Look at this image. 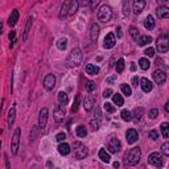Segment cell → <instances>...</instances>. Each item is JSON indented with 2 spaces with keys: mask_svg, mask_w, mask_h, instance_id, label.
<instances>
[{
  "mask_svg": "<svg viewBox=\"0 0 169 169\" xmlns=\"http://www.w3.org/2000/svg\"><path fill=\"white\" fill-rule=\"evenodd\" d=\"M82 58H83L82 50H81L79 48H74V49L69 53V56H67L66 64H67V66H70V67H78L82 64Z\"/></svg>",
  "mask_w": 169,
  "mask_h": 169,
  "instance_id": "1",
  "label": "cell"
},
{
  "mask_svg": "<svg viewBox=\"0 0 169 169\" xmlns=\"http://www.w3.org/2000/svg\"><path fill=\"white\" fill-rule=\"evenodd\" d=\"M78 7H79V3L77 0H67V1H65L62 7H61L60 17H66L67 15H74L78 11Z\"/></svg>",
  "mask_w": 169,
  "mask_h": 169,
  "instance_id": "2",
  "label": "cell"
},
{
  "mask_svg": "<svg viewBox=\"0 0 169 169\" xmlns=\"http://www.w3.org/2000/svg\"><path fill=\"white\" fill-rule=\"evenodd\" d=\"M140 157H142V151H140L139 147H135L132 148L131 151L128 152V155L126 156V162L128 165H137L140 161Z\"/></svg>",
  "mask_w": 169,
  "mask_h": 169,
  "instance_id": "3",
  "label": "cell"
},
{
  "mask_svg": "<svg viewBox=\"0 0 169 169\" xmlns=\"http://www.w3.org/2000/svg\"><path fill=\"white\" fill-rule=\"evenodd\" d=\"M98 20L102 21V22H108L111 20L112 17V9L111 7H108V5H103V7H100V9L98 11Z\"/></svg>",
  "mask_w": 169,
  "mask_h": 169,
  "instance_id": "4",
  "label": "cell"
},
{
  "mask_svg": "<svg viewBox=\"0 0 169 169\" xmlns=\"http://www.w3.org/2000/svg\"><path fill=\"white\" fill-rule=\"evenodd\" d=\"M148 164L153 165L156 168H161L164 165V157L159 152H153V153H151L148 156Z\"/></svg>",
  "mask_w": 169,
  "mask_h": 169,
  "instance_id": "5",
  "label": "cell"
},
{
  "mask_svg": "<svg viewBox=\"0 0 169 169\" xmlns=\"http://www.w3.org/2000/svg\"><path fill=\"white\" fill-rule=\"evenodd\" d=\"M157 50L160 53H167L169 49V40H168V35H161L157 38Z\"/></svg>",
  "mask_w": 169,
  "mask_h": 169,
  "instance_id": "6",
  "label": "cell"
},
{
  "mask_svg": "<svg viewBox=\"0 0 169 169\" xmlns=\"http://www.w3.org/2000/svg\"><path fill=\"white\" fill-rule=\"evenodd\" d=\"M20 134H21V129L20 128H16L15 132H13V136H12V142H11V148H12V155H17L19 152V144H20Z\"/></svg>",
  "mask_w": 169,
  "mask_h": 169,
  "instance_id": "7",
  "label": "cell"
},
{
  "mask_svg": "<svg viewBox=\"0 0 169 169\" xmlns=\"http://www.w3.org/2000/svg\"><path fill=\"white\" fill-rule=\"evenodd\" d=\"M74 155L78 160H82L87 156V148L84 147L81 142H75L74 143Z\"/></svg>",
  "mask_w": 169,
  "mask_h": 169,
  "instance_id": "8",
  "label": "cell"
},
{
  "mask_svg": "<svg viewBox=\"0 0 169 169\" xmlns=\"http://www.w3.org/2000/svg\"><path fill=\"white\" fill-rule=\"evenodd\" d=\"M53 115H54V120L57 123L64 122L65 119V115H66V111H65V106L62 105H58L54 107V111H53Z\"/></svg>",
  "mask_w": 169,
  "mask_h": 169,
  "instance_id": "9",
  "label": "cell"
},
{
  "mask_svg": "<svg viewBox=\"0 0 169 169\" xmlns=\"http://www.w3.org/2000/svg\"><path fill=\"white\" fill-rule=\"evenodd\" d=\"M107 148H108V151L111 152V153H118V152L120 151V148H122V144H120L119 139L112 137V139H110V142L107 143Z\"/></svg>",
  "mask_w": 169,
  "mask_h": 169,
  "instance_id": "10",
  "label": "cell"
},
{
  "mask_svg": "<svg viewBox=\"0 0 169 169\" xmlns=\"http://www.w3.org/2000/svg\"><path fill=\"white\" fill-rule=\"evenodd\" d=\"M152 75H153V79L157 84H162L165 81H167V74H165V72L164 70H161V69L155 70Z\"/></svg>",
  "mask_w": 169,
  "mask_h": 169,
  "instance_id": "11",
  "label": "cell"
},
{
  "mask_svg": "<svg viewBox=\"0 0 169 169\" xmlns=\"http://www.w3.org/2000/svg\"><path fill=\"white\" fill-rule=\"evenodd\" d=\"M46 120H48V108L44 107L40 111V114H38V128L41 131L46 127Z\"/></svg>",
  "mask_w": 169,
  "mask_h": 169,
  "instance_id": "12",
  "label": "cell"
},
{
  "mask_svg": "<svg viewBox=\"0 0 169 169\" xmlns=\"http://www.w3.org/2000/svg\"><path fill=\"white\" fill-rule=\"evenodd\" d=\"M56 86V77L53 74H48L45 75L44 78V87L45 90H48V91H50V90H53Z\"/></svg>",
  "mask_w": 169,
  "mask_h": 169,
  "instance_id": "13",
  "label": "cell"
},
{
  "mask_svg": "<svg viewBox=\"0 0 169 169\" xmlns=\"http://www.w3.org/2000/svg\"><path fill=\"white\" fill-rule=\"evenodd\" d=\"M126 139H127L128 144H134V143H136L137 139H139V134L136 132V129L129 128L128 131L126 132Z\"/></svg>",
  "mask_w": 169,
  "mask_h": 169,
  "instance_id": "14",
  "label": "cell"
},
{
  "mask_svg": "<svg viewBox=\"0 0 169 169\" xmlns=\"http://www.w3.org/2000/svg\"><path fill=\"white\" fill-rule=\"evenodd\" d=\"M115 42H116V38H115L114 33H108V35L105 37V42H103V48L105 49H111V48L115 46Z\"/></svg>",
  "mask_w": 169,
  "mask_h": 169,
  "instance_id": "15",
  "label": "cell"
},
{
  "mask_svg": "<svg viewBox=\"0 0 169 169\" xmlns=\"http://www.w3.org/2000/svg\"><path fill=\"white\" fill-rule=\"evenodd\" d=\"M98 37H99V25L97 22H92L90 27V40L92 42H97Z\"/></svg>",
  "mask_w": 169,
  "mask_h": 169,
  "instance_id": "16",
  "label": "cell"
},
{
  "mask_svg": "<svg viewBox=\"0 0 169 169\" xmlns=\"http://www.w3.org/2000/svg\"><path fill=\"white\" fill-rule=\"evenodd\" d=\"M94 106H95V97H92V95H89V97L84 98L83 107H84V110H86V111H91Z\"/></svg>",
  "mask_w": 169,
  "mask_h": 169,
  "instance_id": "17",
  "label": "cell"
},
{
  "mask_svg": "<svg viewBox=\"0 0 169 169\" xmlns=\"http://www.w3.org/2000/svg\"><path fill=\"white\" fill-rule=\"evenodd\" d=\"M140 86H142V90L144 92H149V91H152V89H153V84H152V82L148 79V78H142Z\"/></svg>",
  "mask_w": 169,
  "mask_h": 169,
  "instance_id": "18",
  "label": "cell"
},
{
  "mask_svg": "<svg viewBox=\"0 0 169 169\" xmlns=\"http://www.w3.org/2000/svg\"><path fill=\"white\" fill-rule=\"evenodd\" d=\"M132 7H134V12L136 13V15H139V13L144 9L145 1L144 0H135V1L132 3Z\"/></svg>",
  "mask_w": 169,
  "mask_h": 169,
  "instance_id": "19",
  "label": "cell"
},
{
  "mask_svg": "<svg viewBox=\"0 0 169 169\" xmlns=\"http://www.w3.org/2000/svg\"><path fill=\"white\" fill-rule=\"evenodd\" d=\"M156 13H157V16H159L160 19H168L169 17V8L161 5V7H159L156 9Z\"/></svg>",
  "mask_w": 169,
  "mask_h": 169,
  "instance_id": "20",
  "label": "cell"
},
{
  "mask_svg": "<svg viewBox=\"0 0 169 169\" xmlns=\"http://www.w3.org/2000/svg\"><path fill=\"white\" fill-rule=\"evenodd\" d=\"M16 105H13L12 107L9 108V111H8V127H12V124H13V122H15V116H16V107H15Z\"/></svg>",
  "mask_w": 169,
  "mask_h": 169,
  "instance_id": "21",
  "label": "cell"
},
{
  "mask_svg": "<svg viewBox=\"0 0 169 169\" xmlns=\"http://www.w3.org/2000/svg\"><path fill=\"white\" fill-rule=\"evenodd\" d=\"M19 11L17 9H13L12 13H11L9 19H8V24L11 25V27H15L16 24H17V20H19Z\"/></svg>",
  "mask_w": 169,
  "mask_h": 169,
  "instance_id": "22",
  "label": "cell"
},
{
  "mask_svg": "<svg viewBox=\"0 0 169 169\" xmlns=\"http://www.w3.org/2000/svg\"><path fill=\"white\" fill-rule=\"evenodd\" d=\"M84 70H86V73L89 75H97L98 73H99V67L92 65V64H87L86 67H84Z\"/></svg>",
  "mask_w": 169,
  "mask_h": 169,
  "instance_id": "23",
  "label": "cell"
},
{
  "mask_svg": "<svg viewBox=\"0 0 169 169\" xmlns=\"http://www.w3.org/2000/svg\"><path fill=\"white\" fill-rule=\"evenodd\" d=\"M144 27L147 28L148 30H152L155 28V19H153V16H151V15H148L147 17L144 19Z\"/></svg>",
  "mask_w": 169,
  "mask_h": 169,
  "instance_id": "24",
  "label": "cell"
},
{
  "mask_svg": "<svg viewBox=\"0 0 169 169\" xmlns=\"http://www.w3.org/2000/svg\"><path fill=\"white\" fill-rule=\"evenodd\" d=\"M32 22H33V19H32V17H28L27 24H25L24 35H22V40H24V41L28 38V35H29V30H30V28H32Z\"/></svg>",
  "mask_w": 169,
  "mask_h": 169,
  "instance_id": "25",
  "label": "cell"
},
{
  "mask_svg": "<svg viewBox=\"0 0 169 169\" xmlns=\"http://www.w3.org/2000/svg\"><path fill=\"white\" fill-rule=\"evenodd\" d=\"M58 152H60L62 156H66V155L70 153V145L66 144V143H61L60 145H58Z\"/></svg>",
  "mask_w": 169,
  "mask_h": 169,
  "instance_id": "26",
  "label": "cell"
},
{
  "mask_svg": "<svg viewBox=\"0 0 169 169\" xmlns=\"http://www.w3.org/2000/svg\"><path fill=\"white\" fill-rule=\"evenodd\" d=\"M143 114H144V108H143V107H136V108L134 110V114H132L135 122H139V120L142 119Z\"/></svg>",
  "mask_w": 169,
  "mask_h": 169,
  "instance_id": "27",
  "label": "cell"
},
{
  "mask_svg": "<svg viewBox=\"0 0 169 169\" xmlns=\"http://www.w3.org/2000/svg\"><path fill=\"white\" fill-rule=\"evenodd\" d=\"M98 156H99V159L102 160L103 162H110V159H111V157H110V155H108V152H106V149L105 148H102L99 151V153H98Z\"/></svg>",
  "mask_w": 169,
  "mask_h": 169,
  "instance_id": "28",
  "label": "cell"
},
{
  "mask_svg": "<svg viewBox=\"0 0 169 169\" xmlns=\"http://www.w3.org/2000/svg\"><path fill=\"white\" fill-rule=\"evenodd\" d=\"M75 134H77V136L78 137H86V135H87V129H86V127L84 126H78L77 128H75Z\"/></svg>",
  "mask_w": 169,
  "mask_h": 169,
  "instance_id": "29",
  "label": "cell"
},
{
  "mask_svg": "<svg viewBox=\"0 0 169 169\" xmlns=\"http://www.w3.org/2000/svg\"><path fill=\"white\" fill-rule=\"evenodd\" d=\"M151 42H152L151 36H142V37H139V40H137V44H139L140 46H145L147 44H151Z\"/></svg>",
  "mask_w": 169,
  "mask_h": 169,
  "instance_id": "30",
  "label": "cell"
},
{
  "mask_svg": "<svg viewBox=\"0 0 169 169\" xmlns=\"http://www.w3.org/2000/svg\"><path fill=\"white\" fill-rule=\"evenodd\" d=\"M139 66H140V69L142 70H148L149 69V66H151V62H149V60L148 58H140L139 60Z\"/></svg>",
  "mask_w": 169,
  "mask_h": 169,
  "instance_id": "31",
  "label": "cell"
},
{
  "mask_svg": "<svg viewBox=\"0 0 169 169\" xmlns=\"http://www.w3.org/2000/svg\"><path fill=\"white\" fill-rule=\"evenodd\" d=\"M120 116H122V119L124 120V122H131V120H132L131 112H129L128 110H122V112H120Z\"/></svg>",
  "mask_w": 169,
  "mask_h": 169,
  "instance_id": "32",
  "label": "cell"
},
{
  "mask_svg": "<svg viewBox=\"0 0 169 169\" xmlns=\"http://www.w3.org/2000/svg\"><path fill=\"white\" fill-rule=\"evenodd\" d=\"M58 102H60V105H66L67 103V94L64 91H60L58 92Z\"/></svg>",
  "mask_w": 169,
  "mask_h": 169,
  "instance_id": "33",
  "label": "cell"
},
{
  "mask_svg": "<svg viewBox=\"0 0 169 169\" xmlns=\"http://www.w3.org/2000/svg\"><path fill=\"white\" fill-rule=\"evenodd\" d=\"M161 135H162V137H165V139L169 137V124L167 122L161 124Z\"/></svg>",
  "mask_w": 169,
  "mask_h": 169,
  "instance_id": "34",
  "label": "cell"
},
{
  "mask_svg": "<svg viewBox=\"0 0 169 169\" xmlns=\"http://www.w3.org/2000/svg\"><path fill=\"white\" fill-rule=\"evenodd\" d=\"M112 100H114V103L116 106H123V103H124L122 95H119V94H114V95H112Z\"/></svg>",
  "mask_w": 169,
  "mask_h": 169,
  "instance_id": "35",
  "label": "cell"
},
{
  "mask_svg": "<svg viewBox=\"0 0 169 169\" xmlns=\"http://www.w3.org/2000/svg\"><path fill=\"white\" fill-rule=\"evenodd\" d=\"M115 70H116V73H122L123 70H124V60H123V58L118 60L116 65H115Z\"/></svg>",
  "mask_w": 169,
  "mask_h": 169,
  "instance_id": "36",
  "label": "cell"
},
{
  "mask_svg": "<svg viewBox=\"0 0 169 169\" xmlns=\"http://www.w3.org/2000/svg\"><path fill=\"white\" fill-rule=\"evenodd\" d=\"M66 46H67V40L65 37L64 38H60V40L57 41V48L60 50H65V49H66Z\"/></svg>",
  "mask_w": 169,
  "mask_h": 169,
  "instance_id": "37",
  "label": "cell"
},
{
  "mask_svg": "<svg viewBox=\"0 0 169 169\" xmlns=\"http://www.w3.org/2000/svg\"><path fill=\"white\" fill-rule=\"evenodd\" d=\"M129 35L132 36V38L135 41H137V38H139V29L136 27H131L129 28Z\"/></svg>",
  "mask_w": 169,
  "mask_h": 169,
  "instance_id": "38",
  "label": "cell"
},
{
  "mask_svg": "<svg viewBox=\"0 0 169 169\" xmlns=\"http://www.w3.org/2000/svg\"><path fill=\"white\" fill-rule=\"evenodd\" d=\"M79 100H81V97H79V95H77V98H75V100H74V103H73L72 108H70V111H72L73 114L78 111V107H79Z\"/></svg>",
  "mask_w": 169,
  "mask_h": 169,
  "instance_id": "39",
  "label": "cell"
},
{
  "mask_svg": "<svg viewBox=\"0 0 169 169\" xmlns=\"http://www.w3.org/2000/svg\"><path fill=\"white\" fill-rule=\"evenodd\" d=\"M120 87H122V91H123V94H124V95H127V97H129V95L132 94V90H131V87H129L128 84L123 83V84H122V86H120Z\"/></svg>",
  "mask_w": 169,
  "mask_h": 169,
  "instance_id": "40",
  "label": "cell"
},
{
  "mask_svg": "<svg viewBox=\"0 0 169 169\" xmlns=\"http://www.w3.org/2000/svg\"><path fill=\"white\" fill-rule=\"evenodd\" d=\"M148 115H149L151 119H156V118L159 116V110H157V108H151L148 111Z\"/></svg>",
  "mask_w": 169,
  "mask_h": 169,
  "instance_id": "41",
  "label": "cell"
},
{
  "mask_svg": "<svg viewBox=\"0 0 169 169\" xmlns=\"http://www.w3.org/2000/svg\"><path fill=\"white\" fill-rule=\"evenodd\" d=\"M90 127H91L92 131H98V129H99V122L95 119H91L90 120Z\"/></svg>",
  "mask_w": 169,
  "mask_h": 169,
  "instance_id": "42",
  "label": "cell"
},
{
  "mask_svg": "<svg viewBox=\"0 0 169 169\" xmlns=\"http://www.w3.org/2000/svg\"><path fill=\"white\" fill-rule=\"evenodd\" d=\"M103 108H105L106 112H110V114H112V112H115V107L111 105V103H105L103 105Z\"/></svg>",
  "mask_w": 169,
  "mask_h": 169,
  "instance_id": "43",
  "label": "cell"
},
{
  "mask_svg": "<svg viewBox=\"0 0 169 169\" xmlns=\"http://www.w3.org/2000/svg\"><path fill=\"white\" fill-rule=\"evenodd\" d=\"M86 90H87L89 92L94 91V90H95V83L92 82V81H87V83H86Z\"/></svg>",
  "mask_w": 169,
  "mask_h": 169,
  "instance_id": "44",
  "label": "cell"
},
{
  "mask_svg": "<svg viewBox=\"0 0 169 169\" xmlns=\"http://www.w3.org/2000/svg\"><path fill=\"white\" fill-rule=\"evenodd\" d=\"M161 151L164 153V156H169V143H164L161 145Z\"/></svg>",
  "mask_w": 169,
  "mask_h": 169,
  "instance_id": "45",
  "label": "cell"
},
{
  "mask_svg": "<svg viewBox=\"0 0 169 169\" xmlns=\"http://www.w3.org/2000/svg\"><path fill=\"white\" fill-rule=\"evenodd\" d=\"M65 139H66V134H65V132H60V134L56 136V140H57V142H60V143H62Z\"/></svg>",
  "mask_w": 169,
  "mask_h": 169,
  "instance_id": "46",
  "label": "cell"
},
{
  "mask_svg": "<svg viewBox=\"0 0 169 169\" xmlns=\"http://www.w3.org/2000/svg\"><path fill=\"white\" fill-rule=\"evenodd\" d=\"M144 54L147 56V57H153L155 56V49L153 48H148V49L144 50Z\"/></svg>",
  "mask_w": 169,
  "mask_h": 169,
  "instance_id": "47",
  "label": "cell"
},
{
  "mask_svg": "<svg viewBox=\"0 0 169 169\" xmlns=\"http://www.w3.org/2000/svg\"><path fill=\"white\" fill-rule=\"evenodd\" d=\"M149 137H151L152 140H157V137H159V134H157V131H155V129H152V131H149Z\"/></svg>",
  "mask_w": 169,
  "mask_h": 169,
  "instance_id": "48",
  "label": "cell"
},
{
  "mask_svg": "<svg viewBox=\"0 0 169 169\" xmlns=\"http://www.w3.org/2000/svg\"><path fill=\"white\" fill-rule=\"evenodd\" d=\"M123 13H124V15H128V13H129L128 1H124V3H123Z\"/></svg>",
  "mask_w": 169,
  "mask_h": 169,
  "instance_id": "49",
  "label": "cell"
},
{
  "mask_svg": "<svg viewBox=\"0 0 169 169\" xmlns=\"http://www.w3.org/2000/svg\"><path fill=\"white\" fill-rule=\"evenodd\" d=\"M94 116L97 118V119H100V118H102V114H100V108H99V107H95V112H94Z\"/></svg>",
  "mask_w": 169,
  "mask_h": 169,
  "instance_id": "50",
  "label": "cell"
},
{
  "mask_svg": "<svg viewBox=\"0 0 169 169\" xmlns=\"http://www.w3.org/2000/svg\"><path fill=\"white\" fill-rule=\"evenodd\" d=\"M112 95V90L111 89H106L105 91H103V97L105 98H110Z\"/></svg>",
  "mask_w": 169,
  "mask_h": 169,
  "instance_id": "51",
  "label": "cell"
},
{
  "mask_svg": "<svg viewBox=\"0 0 169 169\" xmlns=\"http://www.w3.org/2000/svg\"><path fill=\"white\" fill-rule=\"evenodd\" d=\"M8 37H9L11 42L16 41V40H15V38H16V32H15V30H11V33H9V36H8Z\"/></svg>",
  "mask_w": 169,
  "mask_h": 169,
  "instance_id": "52",
  "label": "cell"
},
{
  "mask_svg": "<svg viewBox=\"0 0 169 169\" xmlns=\"http://www.w3.org/2000/svg\"><path fill=\"white\" fill-rule=\"evenodd\" d=\"M139 82H140L139 77H134V78H132V84H134L135 87H137V84H139Z\"/></svg>",
  "mask_w": 169,
  "mask_h": 169,
  "instance_id": "53",
  "label": "cell"
},
{
  "mask_svg": "<svg viewBox=\"0 0 169 169\" xmlns=\"http://www.w3.org/2000/svg\"><path fill=\"white\" fill-rule=\"evenodd\" d=\"M115 79H116V74H115V75H112V77H108V78H107V83H110V84H111V83H114V81Z\"/></svg>",
  "mask_w": 169,
  "mask_h": 169,
  "instance_id": "54",
  "label": "cell"
},
{
  "mask_svg": "<svg viewBox=\"0 0 169 169\" xmlns=\"http://www.w3.org/2000/svg\"><path fill=\"white\" fill-rule=\"evenodd\" d=\"M4 159H5V167H7V169H11L9 160H8V156H7V155H4Z\"/></svg>",
  "mask_w": 169,
  "mask_h": 169,
  "instance_id": "55",
  "label": "cell"
},
{
  "mask_svg": "<svg viewBox=\"0 0 169 169\" xmlns=\"http://www.w3.org/2000/svg\"><path fill=\"white\" fill-rule=\"evenodd\" d=\"M98 3H99L98 0H92V1H90V7H91V8H95V7L98 5Z\"/></svg>",
  "mask_w": 169,
  "mask_h": 169,
  "instance_id": "56",
  "label": "cell"
},
{
  "mask_svg": "<svg viewBox=\"0 0 169 169\" xmlns=\"http://www.w3.org/2000/svg\"><path fill=\"white\" fill-rule=\"evenodd\" d=\"M116 32H118V37H122V29H120V28H118Z\"/></svg>",
  "mask_w": 169,
  "mask_h": 169,
  "instance_id": "57",
  "label": "cell"
},
{
  "mask_svg": "<svg viewBox=\"0 0 169 169\" xmlns=\"http://www.w3.org/2000/svg\"><path fill=\"white\" fill-rule=\"evenodd\" d=\"M165 112H169V102H167V105H165Z\"/></svg>",
  "mask_w": 169,
  "mask_h": 169,
  "instance_id": "58",
  "label": "cell"
},
{
  "mask_svg": "<svg viewBox=\"0 0 169 169\" xmlns=\"http://www.w3.org/2000/svg\"><path fill=\"white\" fill-rule=\"evenodd\" d=\"M114 168H119V162H118V161L114 162Z\"/></svg>",
  "mask_w": 169,
  "mask_h": 169,
  "instance_id": "59",
  "label": "cell"
},
{
  "mask_svg": "<svg viewBox=\"0 0 169 169\" xmlns=\"http://www.w3.org/2000/svg\"><path fill=\"white\" fill-rule=\"evenodd\" d=\"M1 30H3V22L0 21V35H1Z\"/></svg>",
  "mask_w": 169,
  "mask_h": 169,
  "instance_id": "60",
  "label": "cell"
},
{
  "mask_svg": "<svg viewBox=\"0 0 169 169\" xmlns=\"http://www.w3.org/2000/svg\"><path fill=\"white\" fill-rule=\"evenodd\" d=\"M30 169H40V168H38V165H33V167H30Z\"/></svg>",
  "mask_w": 169,
  "mask_h": 169,
  "instance_id": "61",
  "label": "cell"
},
{
  "mask_svg": "<svg viewBox=\"0 0 169 169\" xmlns=\"http://www.w3.org/2000/svg\"><path fill=\"white\" fill-rule=\"evenodd\" d=\"M0 147H1V142H0Z\"/></svg>",
  "mask_w": 169,
  "mask_h": 169,
  "instance_id": "62",
  "label": "cell"
}]
</instances>
